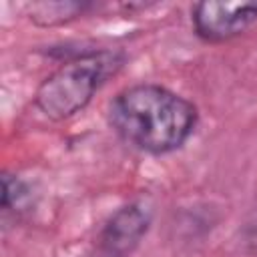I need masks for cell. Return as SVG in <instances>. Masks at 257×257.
<instances>
[{
  "label": "cell",
  "mask_w": 257,
  "mask_h": 257,
  "mask_svg": "<svg viewBox=\"0 0 257 257\" xmlns=\"http://www.w3.org/2000/svg\"><path fill=\"white\" fill-rule=\"evenodd\" d=\"M108 124L128 147L163 157L179 151L199 124L197 106L157 82H137L114 94Z\"/></svg>",
  "instance_id": "1"
},
{
  "label": "cell",
  "mask_w": 257,
  "mask_h": 257,
  "mask_svg": "<svg viewBox=\"0 0 257 257\" xmlns=\"http://www.w3.org/2000/svg\"><path fill=\"white\" fill-rule=\"evenodd\" d=\"M124 54L108 48L80 50L48 74L34 92V106L50 120H66L88 106L100 86L114 76Z\"/></svg>",
  "instance_id": "2"
},
{
  "label": "cell",
  "mask_w": 257,
  "mask_h": 257,
  "mask_svg": "<svg viewBox=\"0 0 257 257\" xmlns=\"http://www.w3.org/2000/svg\"><path fill=\"white\" fill-rule=\"evenodd\" d=\"M257 22V2L239 0H205L191 8L193 32L211 44L227 42L241 36Z\"/></svg>",
  "instance_id": "3"
},
{
  "label": "cell",
  "mask_w": 257,
  "mask_h": 257,
  "mask_svg": "<svg viewBox=\"0 0 257 257\" xmlns=\"http://www.w3.org/2000/svg\"><path fill=\"white\" fill-rule=\"evenodd\" d=\"M153 223V211L143 201H131L118 207L96 235V253L100 257H131Z\"/></svg>",
  "instance_id": "4"
},
{
  "label": "cell",
  "mask_w": 257,
  "mask_h": 257,
  "mask_svg": "<svg viewBox=\"0 0 257 257\" xmlns=\"http://www.w3.org/2000/svg\"><path fill=\"white\" fill-rule=\"evenodd\" d=\"M86 8L90 6L82 2H40L30 6V20H34L38 26H54L76 18Z\"/></svg>",
  "instance_id": "5"
},
{
  "label": "cell",
  "mask_w": 257,
  "mask_h": 257,
  "mask_svg": "<svg viewBox=\"0 0 257 257\" xmlns=\"http://www.w3.org/2000/svg\"><path fill=\"white\" fill-rule=\"evenodd\" d=\"M32 195H30V187L26 181H22L18 175H10V173H2V211L4 213H20L28 207Z\"/></svg>",
  "instance_id": "6"
},
{
  "label": "cell",
  "mask_w": 257,
  "mask_h": 257,
  "mask_svg": "<svg viewBox=\"0 0 257 257\" xmlns=\"http://www.w3.org/2000/svg\"><path fill=\"white\" fill-rule=\"evenodd\" d=\"M243 235H245V243H247L249 251L257 253V209H255L253 217L249 219V223H247V227H245Z\"/></svg>",
  "instance_id": "7"
}]
</instances>
